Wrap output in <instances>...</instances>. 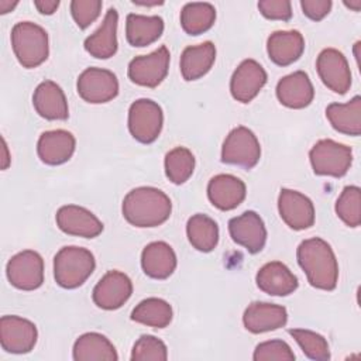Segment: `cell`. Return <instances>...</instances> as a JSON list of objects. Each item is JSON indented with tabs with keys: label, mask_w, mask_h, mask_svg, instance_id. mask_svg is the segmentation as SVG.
Listing matches in <instances>:
<instances>
[{
	"label": "cell",
	"mask_w": 361,
	"mask_h": 361,
	"mask_svg": "<svg viewBox=\"0 0 361 361\" xmlns=\"http://www.w3.org/2000/svg\"><path fill=\"white\" fill-rule=\"evenodd\" d=\"M133 293L131 279L120 271H109L93 288V302L104 310L121 307Z\"/></svg>",
	"instance_id": "4fadbf2b"
},
{
	"label": "cell",
	"mask_w": 361,
	"mask_h": 361,
	"mask_svg": "<svg viewBox=\"0 0 361 361\" xmlns=\"http://www.w3.org/2000/svg\"><path fill=\"white\" fill-rule=\"evenodd\" d=\"M76 140L66 130H51L39 135L37 152L47 165H61L71 159L75 152Z\"/></svg>",
	"instance_id": "7402d4cb"
},
{
	"label": "cell",
	"mask_w": 361,
	"mask_h": 361,
	"mask_svg": "<svg viewBox=\"0 0 361 361\" xmlns=\"http://www.w3.org/2000/svg\"><path fill=\"white\" fill-rule=\"evenodd\" d=\"M76 89L79 96L87 103H107L118 94V80L107 69L87 68L79 75Z\"/></svg>",
	"instance_id": "9c48e42d"
},
{
	"label": "cell",
	"mask_w": 361,
	"mask_h": 361,
	"mask_svg": "<svg viewBox=\"0 0 361 361\" xmlns=\"http://www.w3.org/2000/svg\"><path fill=\"white\" fill-rule=\"evenodd\" d=\"M333 3L330 0H302L300 7L303 14L313 21L323 20L331 10Z\"/></svg>",
	"instance_id": "60d3db41"
},
{
	"label": "cell",
	"mask_w": 361,
	"mask_h": 361,
	"mask_svg": "<svg viewBox=\"0 0 361 361\" xmlns=\"http://www.w3.org/2000/svg\"><path fill=\"white\" fill-rule=\"evenodd\" d=\"M141 267L147 276L166 279L176 268V254L165 241L149 243L141 252Z\"/></svg>",
	"instance_id": "d4e9b609"
},
{
	"label": "cell",
	"mask_w": 361,
	"mask_h": 361,
	"mask_svg": "<svg viewBox=\"0 0 361 361\" xmlns=\"http://www.w3.org/2000/svg\"><path fill=\"white\" fill-rule=\"evenodd\" d=\"M337 216L348 226L358 227L361 223V190L358 186H345L336 202Z\"/></svg>",
	"instance_id": "d590c367"
},
{
	"label": "cell",
	"mask_w": 361,
	"mask_h": 361,
	"mask_svg": "<svg viewBox=\"0 0 361 361\" xmlns=\"http://www.w3.org/2000/svg\"><path fill=\"white\" fill-rule=\"evenodd\" d=\"M216 59V47L212 41L188 47L180 55V73L185 80H196L204 76Z\"/></svg>",
	"instance_id": "4316f807"
},
{
	"label": "cell",
	"mask_w": 361,
	"mask_h": 361,
	"mask_svg": "<svg viewBox=\"0 0 361 361\" xmlns=\"http://www.w3.org/2000/svg\"><path fill=\"white\" fill-rule=\"evenodd\" d=\"M117 24L118 13L116 8H109L102 25L85 39V49L97 59L111 58L117 52Z\"/></svg>",
	"instance_id": "484cf974"
},
{
	"label": "cell",
	"mask_w": 361,
	"mask_h": 361,
	"mask_svg": "<svg viewBox=\"0 0 361 361\" xmlns=\"http://www.w3.org/2000/svg\"><path fill=\"white\" fill-rule=\"evenodd\" d=\"M258 10L268 20L288 21L292 17V6L288 0H261Z\"/></svg>",
	"instance_id": "ab89813d"
},
{
	"label": "cell",
	"mask_w": 361,
	"mask_h": 361,
	"mask_svg": "<svg viewBox=\"0 0 361 361\" xmlns=\"http://www.w3.org/2000/svg\"><path fill=\"white\" fill-rule=\"evenodd\" d=\"M309 159L316 175L341 178L353 164V151L344 144L326 138L312 147Z\"/></svg>",
	"instance_id": "5b68a950"
},
{
	"label": "cell",
	"mask_w": 361,
	"mask_h": 361,
	"mask_svg": "<svg viewBox=\"0 0 361 361\" xmlns=\"http://www.w3.org/2000/svg\"><path fill=\"white\" fill-rule=\"evenodd\" d=\"M281 219L292 230H306L314 223L313 202L303 193L292 189H281L278 197Z\"/></svg>",
	"instance_id": "5bb4252c"
},
{
	"label": "cell",
	"mask_w": 361,
	"mask_h": 361,
	"mask_svg": "<svg viewBox=\"0 0 361 361\" xmlns=\"http://www.w3.org/2000/svg\"><path fill=\"white\" fill-rule=\"evenodd\" d=\"M121 212L131 226L157 227L169 219L172 203L161 189L140 186L126 195Z\"/></svg>",
	"instance_id": "7a4b0ae2"
},
{
	"label": "cell",
	"mask_w": 361,
	"mask_h": 361,
	"mask_svg": "<svg viewBox=\"0 0 361 361\" xmlns=\"http://www.w3.org/2000/svg\"><path fill=\"white\" fill-rule=\"evenodd\" d=\"M259 158V141L250 128L238 126L228 133L221 147V161L224 164L251 169L258 164Z\"/></svg>",
	"instance_id": "8992f818"
},
{
	"label": "cell",
	"mask_w": 361,
	"mask_h": 361,
	"mask_svg": "<svg viewBox=\"0 0 361 361\" xmlns=\"http://www.w3.org/2000/svg\"><path fill=\"white\" fill-rule=\"evenodd\" d=\"M188 240L193 248L200 252H210L219 243V226L217 223L202 213L193 214L186 223Z\"/></svg>",
	"instance_id": "4dcf8cb0"
},
{
	"label": "cell",
	"mask_w": 361,
	"mask_h": 361,
	"mask_svg": "<svg viewBox=\"0 0 361 361\" xmlns=\"http://www.w3.org/2000/svg\"><path fill=\"white\" fill-rule=\"evenodd\" d=\"M75 361H117L118 355L110 340L100 333H85L73 344Z\"/></svg>",
	"instance_id": "f546056e"
},
{
	"label": "cell",
	"mask_w": 361,
	"mask_h": 361,
	"mask_svg": "<svg viewBox=\"0 0 361 361\" xmlns=\"http://www.w3.org/2000/svg\"><path fill=\"white\" fill-rule=\"evenodd\" d=\"M164 32V20L159 16H141L130 13L126 20L127 41L133 47H147Z\"/></svg>",
	"instance_id": "f1b7e54d"
},
{
	"label": "cell",
	"mask_w": 361,
	"mask_h": 361,
	"mask_svg": "<svg viewBox=\"0 0 361 361\" xmlns=\"http://www.w3.org/2000/svg\"><path fill=\"white\" fill-rule=\"evenodd\" d=\"M267 83L265 69L254 59H244L230 80L231 96L241 103H250Z\"/></svg>",
	"instance_id": "e0dca14e"
},
{
	"label": "cell",
	"mask_w": 361,
	"mask_h": 361,
	"mask_svg": "<svg viewBox=\"0 0 361 361\" xmlns=\"http://www.w3.org/2000/svg\"><path fill=\"white\" fill-rule=\"evenodd\" d=\"M17 6V1H7V0H0V13L6 14L11 11Z\"/></svg>",
	"instance_id": "7bdbcfd3"
},
{
	"label": "cell",
	"mask_w": 361,
	"mask_h": 361,
	"mask_svg": "<svg viewBox=\"0 0 361 361\" xmlns=\"http://www.w3.org/2000/svg\"><path fill=\"white\" fill-rule=\"evenodd\" d=\"M276 97L281 104L289 109L307 107L314 97V89L307 73L296 71L283 76L276 85Z\"/></svg>",
	"instance_id": "ffe728a7"
},
{
	"label": "cell",
	"mask_w": 361,
	"mask_h": 361,
	"mask_svg": "<svg viewBox=\"0 0 361 361\" xmlns=\"http://www.w3.org/2000/svg\"><path fill=\"white\" fill-rule=\"evenodd\" d=\"M168 358V350L162 340L144 334L141 336L131 351L133 361H165Z\"/></svg>",
	"instance_id": "8d00e7d4"
},
{
	"label": "cell",
	"mask_w": 361,
	"mask_h": 361,
	"mask_svg": "<svg viewBox=\"0 0 361 361\" xmlns=\"http://www.w3.org/2000/svg\"><path fill=\"white\" fill-rule=\"evenodd\" d=\"M55 220L59 230L69 235L94 238L103 231V223L90 210L78 204L59 207Z\"/></svg>",
	"instance_id": "2e32d148"
},
{
	"label": "cell",
	"mask_w": 361,
	"mask_h": 361,
	"mask_svg": "<svg viewBox=\"0 0 361 361\" xmlns=\"http://www.w3.org/2000/svg\"><path fill=\"white\" fill-rule=\"evenodd\" d=\"M103 3L100 0H73L71 13L76 25L82 30L87 28L100 16Z\"/></svg>",
	"instance_id": "f35d334b"
},
{
	"label": "cell",
	"mask_w": 361,
	"mask_h": 361,
	"mask_svg": "<svg viewBox=\"0 0 361 361\" xmlns=\"http://www.w3.org/2000/svg\"><path fill=\"white\" fill-rule=\"evenodd\" d=\"M257 286L271 296H286L296 290V275L282 262L272 261L259 268L255 276Z\"/></svg>",
	"instance_id": "44dd1931"
},
{
	"label": "cell",
	"mask_w": 361,
	"mask_h": 361,
	"mask_svg": "<svg viewBox=\"0 0 361 361\" xmlns=\"http://www.w3.org/2000/svg\"><path fill=\"white\" fill-rule=\"evenodd\" d=\"M195 157L185 147H176L165 155V173L175 185L185 183L193 173Z\"/></svg>",
	"instance_id": "836d02e7"
},
{
	"label": "cell",
	"mask_w": 361,
	"mask_h": 361,
	"mask_svg": "<svg viewBox=\"0 0 361 361\" xmlns=\"http://www.w3.org/2000/svg\"><path fill=\"white\" fill-rule=\"evenodd\" d=\"M11 47L24 68H37L48 58V34L35 23L20 21L11 30Z\"/></svg>",
	"instance_id": "277c9868"
},
{
	"label": "cell",
	"mask_w": 361,
	"mask_h": 361,
	"mask_svg": "<svg viewBox=\"0 0 361 361\" xmlns=\"http://www.w3.org/2000/svg\"><path fill=\"white\" fill-rule=\"evenodd\" d=\"M134 4H140V6H157V4H162V1H138V0H133Z\"/></svg>",
	"instance_id": "bcb514c9"
},
{
	"label": "cell",
	"mask_w": 361,
	"mask_h": 361,
	"mask_svg": "<svg viewBox=\"0 0 361 361\" xmlns=\"http://www.w3.org/2000/svg\"><path fill=\"white\" fill-rule=\"evenodd\" d=\"M322 82L334 93L344 94L351 86V71L343 52L334 48L323 49L316 61Z\"/></svg>",
	"instance_id": "7c38bea8"
},
{
	"label": "cell",
	"mask_w": 361,
	"mask_h": 361,
	"mask_svg": "<svg viewBox=\"0 0 361 361\" xmlns=\"http://www.w3.org/2000/svg\"><path fill=\"white\" fill-rule=\"evenodd\" d=\"M296 257L313 288L333 290L337 286L338 264L329 243L319 237L303 240L298 247Z\"/></svg>",
	"instance_id": "6da1fadb"
},
{
	"label": "cell",
	"mask_w": 361,
	"mask_h": 361,
	"mask_svg": "<svg viewBox=\"0 0 361 361\" xmlns=\"http://www.w3.org/2000/svg\"><path fill=\"white\" fill-rule=\"evenodd\" d=\"M164 113L161 106L151 99H138L128 109V130L142 144L154 142L162 130Z\"/></svg>",
	"instance_id": "52a82bcc"
},
{
	"label": "cell",
	"mask_w": 361,
	"mask_h": 361,
	"mask_svg": "<svg viewBox=\"0 0 361 361\" xmlns=\"http://www.w3.org/2000/svg\"><path fill=\"white\" fill-rule=\"evenodd\" d=\"M38 338L37 327L32 322L20 316H3L0 319L1 348L11 354L30 353Z\"/></svg>",
	"instance_id": "8fae6325"
},
{
	"label": "cell",
	"mask_w": 361,
	"mask_h": 361,
	"mask_svg": "<svg viewBox=\"0 0 361 361\" xmlns=\"http://www.w3.org/2000/svg\"><path fill=\"white\" fill-rule=\"evenodd\" d=\"M93 254L76 245L62 247L54 258V276L59 286L65 289L79 288L94 271Z\"/></svg>",
	"instance_id": "3957f363"
},
{
	"label": "cell",
	"mask_w": 361,
	"mask_h": 361,
	"mask_svg": "<svg viewBox=\"0 0 361 361\" xmlns=\"http://www.w3.org/2000/svg\"><path fill=\"white\" fill-rule=\"evenodd\" d=\"M288 322V312L283 306L267 302H252L243 314L244 327L254 333H265L281 329Z\"/></svg>",
	"instance_id": "ac0fdd59"
},
{
	"label": "cell",
	"mask_w": 361,
	"mask_h": 361,
	"mask_svg": "<svg viewBox=\"0 0 361 361\" xmlns=\"http://www.w3.org/2000/svg\"><path fill=\"white\" fill-rule=\"evenodd\" d=\"M171 305L159 298H148L141 300L131 312V320L155 327L164 329L172 322Z\"/></svg>",
	"instance_id": "1f68e13d"
},
{
	"label": "cell",
	"mask_w": 361,
	"mask_h": 361,
	"mask_svg": "<svg viewBox=\"0 0 361 361\" xmlns=\"http://www.w3.org/2000/svg\"><path fill=\"white\" fill-rule=\"evenodd\" d=\"M344 4H345L347 7H350V8H353L354 11H358V10L361 8V0H355V1H350V3L344 1Z\"/></svg>",
	"instance_id": "f6af8a7d"
},
{
	"label": "cell",
	"mask_w": 361,
	"mask_h": 361,
	"mask_svg": "<svg viewBox=\"0 0 361 361\" xmlns=\"http://www.w3.org/2000/svg\"><path fill=\"white\" fill-rule=\"evenodd\" d=\"M245 183L230 173H219L209 180L207 197L220 210H233L245 199Z\"/></svg>",
	"instance_id": "d6986e66"
},
{
	"label": "cell",
	"mask_w": 361,
	"mask_h": 361,
	"mask_svg": "<svg viewBox=\"0 0 361 361\" xmlns=\"http://www.w3.org/2000/svg\"><path fill=\"white\" fill-rule=\"evenodd\" d=\"M169 59L171 55L165 45L148 55L135 56L128 63V78L135 85L157 87L168 75Z\"/></svg>",
	"instance_id": "30bf717a"
},
{
	"label": "cell",
	"mask_w": 361,
	"mask_h": 361,
	"mask_svg": "<svg viewBox=\"0 0 361 361\" xmlns=\"http://www.w3.org/2000/svg\"><path fill=\"white\" fill-rule=\"evenodd\" d=\"M1 142H3V152H4V158H3V164H1V169H6L10 164V158H8V154H7V144L4 141V138H1Z\"/></svg>",
	"instance_id": "ee69618b"
},
{
	"label": "cell",
	"mask_w": 361,
	"mask_h": 361,
	"mask_svg": "<svg viewBox=\"0 0 361 361\" xmlns=\"http://www.w3.org/2000/svg\"><path fill=\"white\" fill-rule=\"evenodd\" d=\"M288 333L300 345L303 354L307 358L316 361H326L330 358L327 340L322 334L307 329H289Z\"/></svg>",
	"instance_id": "e575fe53"
},
{
	"label": "cell",
	"mask_w": 361,
	"mask_h": 361,
	"mask_svg": "<svg viewBox=\"0 0 361 361\" xmlns=\"http://www.w3.org/2000/svg\"><path fill=\"white\" fill-rule=\"evenodd\" d=\"M216 20V8L210 3H188L180 11V25L189 35L210 30Z\"/></svg>",
	"instance_id": "d6a6232c"
},
{
	"label": "cell",
	"mask_w": 361,
	"mask_h": 361,
	"mask_svg": "<svg viewBox=\"0 0 361 361\" xmlns=\"http://www.w3.org/2000/svg\"><path fill=\"white\" fill-rule=\"evenodd\" d=\"M34 6L37 7V10L41 14H54L56 11V8L59 7V1L58 0H35Z\"/></svg>",
	"instance_id": "b9f144b4"
},
{
	"label": "cell",
	"mask_w": 361,
	"mask_h": 361,
	"mask_svg": "<svg viewBox=\"0 0 361 361\" xmlns=\"http://www.w3.org/2000/svg\"><path fill=\"white\" fill-rule=\"evenodd\" d=\"M326 117L331 127L347 135L361 134V97L354 96L347 103H331L326 109Z\"/></svg>",
	"instance_id": "83f0119b"
},
{
	"label": "cell",
	"mask_w": 361,
	"mask_h": 361,
	"mask_svg": "<svg viewBox=\"0 0 361 361\" xmlns=\"http://www.w3.org/2000/svg\"><path fill=\"white\" fill-rule=\"evenodd\" d=\"M254 361H293L295 354L288 343L282 340H269L259 343L252 354Z\"/></svg>",
	"instance_id": "74e56055"
},
{
	"label": "cell",
	"mask_w": 361,
	"mask_h": 361,
	"mask_svg": "<svg viewBox=\"0 0 361 361\" xmlns=\"http://www.w3.org/2000/svg\"><path fill=\"white\" fill-rule=\"evenodd\" d=\"M6 274L10 283L17 289H38L44 282V259L37 251H21L10 258Z\"/></svg>",
	"instance_id": "ba28073f"
},
{
	"label": "cell",
	"mask_w": 361,
	"mask_h": 361,
	"mask_svg": "<svg viewBox=\"0 0 361 361\" xmlns=\"http://www.w3.org/2000/svg\"><path fill=\"white\" fill-rule=\"evenodd\" d=\"M228 231L233 241L244 247L251 254L259 252L267 241L265 224L259 214L252 210L230 219Z\"/></svg>",
	"instance_id": "9a60e30c"
},
{
	"label": "cell",
	"mask_w": 361,
	"mask_h": 361,
	"mask_svg": "<svg viewBox=\"0 0 361 361\" xmlns=\"http://www.w3.org/2000/svg\"><path fill=\"white\" fill-rule=\"evenodd\" d=\"M303 51L305 38L298 30L275 31L268 37L267 52L269 59L279 66H288L296 62Z\"/></svg>",
	"instance_id": "cb8c5ba5"
},
{
	"label": "cell",
	"mask_w": 361,
	"mask_h": 361,
	"mask_svg": "<svg viewBox=\"0 0 361 361\" xmlns=\"http://www.w3.org/2000/svg\"><path fill=\"white\" fill-rule=\"evenodd\" d=\"M35 111L47 120H66L69 116L63 90L52 80L41 82L32 94Z\"/></svg>",
	"instance_id": "603a6c76"
}]
</instances>
